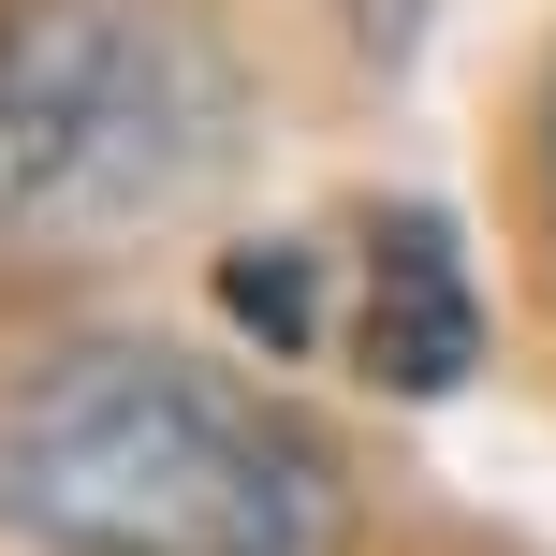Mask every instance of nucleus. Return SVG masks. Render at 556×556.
<instances>
[{
  "label": "nucleus",
  "instance_id": "f03ea898",
  "mask_svg": "<svg viewBox=\"0 0 556 556\" xmlns=\"http://www.w3.org/2000/svg\"><path fill=\"white\" fill-rule=\"evenodd\" d=\"M250 132L220 29L176 0H15L0 15V264L117 250L176 220Z\"/></svg>",
  "mask_w": 556,
  "mask_h": 556
},
{
  "label": "nucleus",
  "instance_id": "f257e3e1",
  "mask_svg": "<svg viewBox=\"0 0 556 556\" xmlns=\"http://www.w3.org/2000/svg\"><path fill=\"white\" fill-rule=\"evenodd\" d=\"M0 528L29 556H337V454L205 352L88 337L0 381Z\"/></svg>",
  "mask_w": 556,
  "mask_h": 556
},
{
  "label": "nucleus",
  "instance_id": "7ed1b4c3",
  "mask_svg": "<svg viewBox=\"0 0 556 556\" xmlns=\"http://www.w3.org/2000/svg\"><path fill=\"white\" fill-rule=\"evenodd\" d=\"M352 366L381 395H454L483 366V278L440 205H381L352 235Z\"/></svg>",
  "mask_w": 556,
  "mask_h": 556
},
{
  "label": "nucleus",
  "instance_id": "20e7f679",
  "mask_svg": "<svg viewBox=\"0 0 556 556\" xmlns=\"http://www.w3.org/2000/svg\"><path fill=\"white\" fill-rule=\"evenodd\" d=\"M542 205H556V103H542Z\"/></svg>",
  "mask_w": 556,
  "mask_h": 556
}]
</instances>
